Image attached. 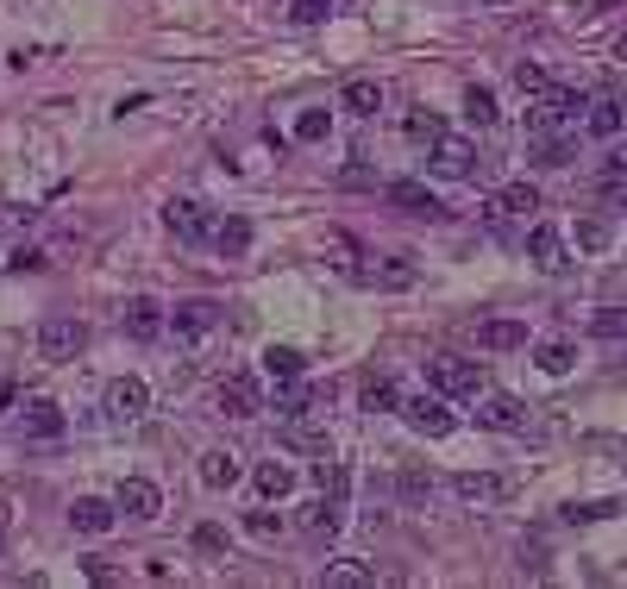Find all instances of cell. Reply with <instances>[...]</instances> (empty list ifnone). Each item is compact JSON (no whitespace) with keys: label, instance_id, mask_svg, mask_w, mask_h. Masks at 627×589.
Instances as JSON below:
<instances>
[{"label":"cell","instance_id":"cell-21","mask_svg":"<svg viewBox=\"0 0 627 589\" xmlns=\"http://www.w3.org/2000/svg\"><path fill=\"white\" fill-rule=\"evenodd\" d=\"M477 345L483 351H521L527 345V326L521 320H483L477 326Z\"/></svg>","mask_w":627,"mask_h":589},{"label":"cell","instance_id":"cell-5","mask_svg":"<svg viewBox=\"0 0 627 589\" xmlns=\"http://www.w3.org/2000/svg\"><path fill=\"white\" fill-rule=\"evenodd\" d=\"M220 320H226V308H220V301H176V308H170V333H176L182 345H195V339H207V333H214Z\"/></svg>","mask_w":627,"mask_h":589},{"label":"cell","instance_id":"cell-4","mask_svg":"<svg viewBox=\"0 0 627 589\" xmlns=\"http://www.w3.org/2000/svg\"><path fill=\"white\" fill-rule=\"evenodd\" d=\"M427 389H439V395H477L483 389V364L477 358H427Z\"/></svg>","mask_w":627,"mask_h":589},{"label":"cell","instance_id":"cell-31","mask_svg":"<svg viewBox=\"0 0 627 589\" xmlns=\"http://www.w3.org/2000/svg\"><path fill=\"white\" fill-rule=\"evenodd\" d=\"M464 120H471V126H496V120H502L496 94H490V88H471V94H464Z\"/></svg>","mask_w":627,"mask_h":589},{"label":"cell","instance_id":"cell-6","mask_svg":"<svg viewBox=\"0 0 627 589\" xmlns=\"http://www.w3.org/2000/svg\"><path fill=\"white\" fill-rule=\"evenodd\" d=\"M164 220H170V232H176L182 245H214V232H220V220L207 214L201 201H170V207H164Z\"/></svg>","mask_w":627,"mask_h":589},{"label":"cell","instance_id":"cell-33","mask_svg":"<svg viewBox=\"0 0 627 589\" xmlns=\"http://www.w3.org/2000/svg\"><path fill=\"white\" fill-rule=\"evenodd\" d=\"M214 245H220V251H226V257H239V251H245V245H251V220H226V226H220V232H214Z\"/></svg>","mask_w":627,"mask_h":589},{"label":"cell","instance_id":"cell-13","mask_svg":"<svg viewBox=\"0 0 627 589\" xmlns=\"http://www.w3.org/2000/svg\"><path fill=\"white\" fill-rule=\"evenodd\" d=\"M120 326H126V333H132L138 345H151L157 333H170V314L157 308V301H145V295H138V301H126V308H120Z\"/></svg>","mask_w":627,"mask_h":589},{"label":"cell","instance_id":"cell-7","mask_svg":"<svg viewBox=\"0 0 627 589\" xmlns=\"http://www.w3.org/2000/svg\"><path fill=\"white\" fill-rule=\"evenodd\" d=\"M477 163H483V157H477L471 138H452V132H439V138H433V170H439V176L471 182V176H477Z\"/></svg>","mask_w":627,"mask_h":589},{"label":"cell","instance_id":"cell-38","mask_svg":"<svg viewBox=\"0 0 627 589\" xmlns=\"http://www.w3.org/2000/svg\"><path fill=\"white\" fill-rule=\"evenodd\" d=\"M439 132H446V120H439V113H408V138H421V145H433Z\"/></svg>","mask_w":627,"mask_h":589},{"label":"cell","instance_id":"cell-35","mask_svg":"<svg viewBox=\"0 0 627 589\" xmlns=\"http://www.w3.org/2000/svg\"><path fill=\"white\" fill-rule=\"evenodd\" d=\"M533 163H546V170L571 163V138H533Z\"/></svg>","mask_w":627,"mask_h":589},{"label":"cell","instance_id":"cell-32","mask_svg":"<svg viewBox=\"0 0 627 589\" xmlns=\"http://www.w3.org/2000/svg\"><path fill=\"white\" fill-rule=\"evenodd\" d=\"M590 333L596 339H627V308H596L590 314Z\"/></svg>","mask_w":627,"mask_h":589},{"label":"cell","instance_id":"cell-14","mask_svg":"<svg viewBox=\"0 0 627 589\" xmlns=\"http://www.w3.org/2000/svg\"><path fill=\"white\" fill-rule=\"evenodd\" d=\"M452 496L458 502H502L508 496V477H490V470H458V477H452Z\"/></svg>","mask_w":627,"mask_h":589},{"label":"cell","instance_id":"cell-41","mask_svg":"<svg viewBox=\"0 0 627 589\" xmlns=\"http://www.w3.org/2000/svg\"><path fill=\"white\" fill-rule=\"evenodd\" d=\"M333 13V0H295V19L301 26H314V19H327Z\"/></svg>","mask_w":627,"mask_h":589},{"label":"cell","instance_id":"cell-20","mask_svg":"<svg viewBox=\"0 0 627 589\" xmlns=\"http://www.w3.org/2000/svg\"><path fill=\"white\" fill-rule=\"evenodd\" d=\"M251 483H258V496H264V502H276V496H289V489H295V464L264 458L258 470H251Z\"/></svg>","mask_w":627,"mask_h":589},{"label":"cell","instance_id":"cell-3","mask_svg":"<svg viewBox=\"0 0 627 589\" xmlns=\"http://www.w3.org/2000/svg\"><path fill=\"white\" fill-rule=\"evenodd\" d=\"M396 414H402L421 439H446V433L458 427V414L446 408V395H439V389H433V395H402V408H396Z\"/></svg>","mask_w":627,"mask_h":589},{"label":"cell","instance_id":"cell-17","mask_svg":"<svg viewBox=\"0 0 627 589\" xmlns=\"http://www.w3.org/2000/svg\"><path fill=\"white\" fill-rule=\"evenodd\" d=\"M201 483L207 489H232V483H239L245 477V464H239V452H220V445H214V452H201Z\"/></svg>","mask_w":627,"mask_h":589},{"label":"cell","instance_id":"cell-9","mask_svg":"<svg viewBox=\"0 0 627 589\" xmlns=\"http://www.w3.org/2000/svg\"><path fill=\"white\" fill-rule=\"evenodd\" d=\"M107 414L113 420H145L151 414V389L138 383V376H113L107 383Z\"/></svg>","mask_w":627,"mask_h":589},{"label":"cell","instance_id":"cell-16","mask_svg":"<svg viewBox=\"0 0 627 589\" xmlns=\"http://www.w3.org/2000/svg\"><path fill=\"white\" fill-rule=\"evenodd\" d=\"M339 107L358 113V120H370V113L383 107V82H377V76H352V82L339 88Z\"/></svg>","mask_w":627,"mask_h":589},{"label":"cell","instance_id":"cell-22","mask_svg":"<svg viewBox=\"0 0 627 589\" xmlns=\"http://www.w3.org/2000/svg\"><path fill=\"white\" fill-rule=\"evenodd\" d=\"M621 120H627V113H621L615 94H596V101L584 107V126H590L596 138H615V132H621Z\"/></svg>","mask_w":627,"mask_h":589},{"label":"cell","instance_id":"cell-24","mask_svg":"<svg viewBox=\"0 0 627 589\" xmlns=\"http://www.w3.org/2000/svg\"><path fill=\"white\" fill-rule=\"evenodd\" d=\"M264 376H270V383H289V376H308V358H301L295 345H270V351H264Z\"/></svg>","mask_w":627,"mask_h":589},{"label":"cell","instance_id":"cell-45","mask_svg":"<svg viewBox=\"0 0 627 589\" xmlns=\"http://www.w3.org/2000/svg\"><path fill=\"white\" fill-rule=\"evenodd\" d=\"M13 408V383H0V414H7Z\"/></svg>","mask_w":627,"mask_h":589},{"label":"cell","instance_id":"cell-30","mask_svg":"<svg viewBox=\"0 0 627 589\" xmlns=\"http://www.w3.org/2000/svg\"><path fill=\"white\" fill-rule=\"evenodd\" d=\"M496 207H502V214H533V207H540V188H533V182H508L502 188V195H496Z\"/></svg>","mask_w":627,"mask_h":589},{"label":"cell","instance_id":"cell-18","mask_svg":"<svg viewBox=\"0 0 627 589\" xmlns=\"http://www.w3.org/2000/svg\"><path fill=\"white\" fill-rule=\"evenodd\" d=\"M383 195H389V201H396V207H402V214H414V220H439V214H446V207H439V201L427 195V188H421V182H389V188H383Z\"/></svg>","mask_w":627,"mask_h":589},{"label":"cell","instance_id":"cell-26","mask_svg":"<svg viewBox=\"0 0 627 589\" xmlns=\"http://www.w3.org/2000/svg\"><path fill=\"white\" fill-rule=\"evenodd\" d=\"M308 408H314V389L301 383V376H289V383L276 389V414H283V420H301Z\"/></svg>","mask_w":627,"mask_h":589},{"label":"cell","instance_id":"cell-2","mask_svg":"<svg viewBox=\"0 0 627 589\" xmlns=\"http://www.w3.org/2000/svg\"><path fill=\"white\" fill-rule=\"evenodd\" d=\"M82 345H88V326H82L76 314H44V326H38V358L69 364Z\"/></svg>","mask_w":627,"mask_h":589},{"label":"cell","instance_id":"cell-36","mask_svg":"<svg viewBox=\"0 0 627 589\" xmlns=\"http://www.w3.org/2000/svg\"><path fill=\"white\" fill-rule=\"evenodd\" d=\"M245 533L276 539V533H283V514H276V508H251V514H245Z\"/></svg>","mask_w":627,"mask_h":589},{"label":"cell","instance_id":"cell-34","mask_svg":"<svg viewBox=\"0 0 627 589\" xmlns=\"http://www.w3.org/2000/svg\"><path fill=\"white\" fill-rule=\"evenodd\" d=\"M571 364H577V351H571L565 339H552V345H540V370H546V376H565Z\"/></svg>","mask_w":627,"mask_h":589},{"label":"cell","instance_id":"cell-44","mask_svg":"<svg viewBox=\"0 0 627 589\" xmlns=\"http://www.w3.org/2000/svg\"><path fill=\"white\" fill-rule=\"evenodd\" d=\"M602 182H609V188L627 182V157H609V163H602Z\"/></svg>","mask_w":627,"mask_h":589},{"label":"cell","instance_id":"cell-27","mask_svg":"<svg viewBox=\"0 0 627 589\" xmlns=\"http://www.w3.org/2000/svg\"><path fill=\"white\" fill-rule=\"evenodd\" d=\"M358 402H364L370 414H396V408H402V389H396V383H389V376H370V383H364V395H358Z\"/></svg>","mask_w":627,"mask_h":589},{"label":"cell","instance_id":"cell-1","mask_svg":"<svg viewBox=\"0 0 627 589\" xmlns=\"http://www.w3.org/2000/svg\"><path fill=\"white\" fill-rule=\"evenodd\" d=\"M584 94L577 88H540V101H533V113H527V138H565L577 120H584Z\"/></svg>","mask_w":627,"mask_h":589},{"label":"cell","instance_id":"cell-12","mask_svg":"<svg viewBox=\"0 0 627 589\" xmlns=\"http://www.w3.org/2000/svg\"><path fill=\"white\" fill-rule=\"evenodd\" d=\"M527 257H533L546 276L571 270V251H565V232H559V226H533V232H527Z\"/></svg>","mask_w":627,"mask_h":589},{"label":"cell","instance_id":"cell-39","mask_svg":"<svg viewBox=\"0 0 627 589\" xmlns=\"http://www.w3.org/2000/svg\"><path fill=\"white\" fill-rule=\"evenodd\" d=\"M396 489H402L408 502H421V496H433V477H427V470H402V483H396Z\"/></svg>","mask_w":627,"mask_h":589},{"label":"cell","instance_id":"cell-37","mask_svg":"<svg viewBox=\"0 0 627 589\" xmlns=\"http://www.w3.org/2000/svg\"><path fill=\"white\" fill-rule=\"evenodd\" d=\"M577 245L584 251H609V220H577Z\"/></svg>","mask_w":627,"mask_h":589},{"label":"cell","instance_id":"cell-19","mask_svg":"<svg viewBox=\"0 0 627 589\" xmlns=\"http://www.w3.org/2000/svg\"><path fill=\"white\" fill-rule=\"evenodd\" d=\"M477 420H483V427H502V433H515V427H527V408L515 402V395H483Z\"/></svg>","mask_w":627,"mask_h":589},{"label":"cell","instance_id":"cell-8","mask_svg":"<svg viewBox=\"0 0 627 589\" xmlns=\"http://www.w3.org/2000/svg\"><path fill=\"white\" fill-rule=\"evenodd\" d=\"M113 502H120L126 521H157V514H164V489H157L151 477H126L120 489H113Z\"/></svg>","mask_w":627,"mask_h":589},{"label":"cell","instance_id":"cell-10","mask_svg":"<svg viewBox=\"0 0 627 589\" xmlns=\"http://www.w3.org/2000/svg\"><path fill=\"white\" fill-rule=\"evenodd\" d=\"M214 402H220L226 420H251V414H264V395H258V383H251V376H226V383L214 389Z\"/></svg>","mask_w":627,"mask_h":589},{"label":"cell","instance_id":"cell-23","mask_svg":"<svg viewBox=\"0 0 627 589\" xmlns=\"http://www.w3.org/2000/svg\"><path fill=\"white\" fill-rule=\"evenodd\" d=\"M301 533H308V539H333V533H339V496H333V502L320 496V502L301 508Z\"/></svg>","mask_w":627,"mask_h":589},{"label":"cell","instance_id":"cell-25","mask_svg":"<svg viewBox=\"0 0 627 589\" xmlns=\"http://www.w3.org/2000/svg\"><path fill=\"white\" fill-rule=\"evenodd\" d=\"M320 583H327V589H364V583H377V571H370V564L339 558V564H327V571H320Z\"/></svg>","mask_w":627,"mask_h":589},{"label":"cell","instance_id":"cell-28","mask_svg":"<svg viewBox=\"0 0 627 589\" xmlns=\"http://www.w3.org/2000/svg\"><path fill=\"white\" fill-rule=\"evenodd\" d=\"M295 138H301V145H320V138H333V107H301Z\"/></svg>","mask_w":627,"mask_h":589},{"label":"cell","instance_id":"cell-42","mask_svg":"<svg viewBox=\"0 0 627 589\" xmlns=\"http://www.w3.org/2000/svg\"><path fill=\"white\" fill-rule=\"evenodd\" d=\"M515 82H521L527 94H540V88H546V69H540V63H521V69H515Z\"/></svg>","mask_w":627,"mask_h":589},{"label":"cell","instance_id":"cell-11","mask_svg":"<svg viewBox=\"0 0 627 589\" xmlns=\"http://www.w3.org/2000/svg\"><path fill=\"white\" fill-rule=\"evenodd\" d=\"M69 527L88 533V539H101L120 527V502H101V496H76V508H69Z\"/></svg>","mask_w":627,"mask_h":589},{"label":"cell","instance_id":"cell-29","mask_svg":"<svg viewBox=\"0 0 627 589\" xmlns=\"http://www.w3.org/2000/svg\"><path fill=\"white\" fill-rule=\"evenodd\" d=\"M364 282H377V289H408V282H414V264H408L402 251H396V257H389V264L364 270Z\"/></svg>","mask_w":627,"mask_h":589},{"label":"cell","instance_id":"cell-43","mask_svg":"<svg viewBox=\"0 0 627 589\" xmlns=\"http://www.w3.org/2000/svg\"><path fill=\"white\" fill-rule=\"evenodd\" d=\"M195 546H201V552H220L226 533H220V527H195Z\"/></svg>","mask_w":627,"mask_h":589},{"label":"cell","instance_id":"cell-15","mask_svg":"<svg viewBox=\"0 0 627 589\" xmlns=\"http://www.w3.org/2000/svg\"><path fill=\"white\" fill-rule=\"evenodd\" d=\"M19 433H26V439H63V408L38 395V402L19 408Z\"/></svg>","mask_w":627,"mask_h":589},{"label":"cell","instance_id":"cell-40","mask_svg":"<svg viewBox=\"0 0 627 589\" xmlns=\"http://www.w3.org/2000/svg\"><path fill=\"white\" fill-rule=\"evenodd\" d=\"M602 514H615V502H571L565 521H602Z\"/></svg>","mask_w":627,"mask_h":589}]
</instances>
